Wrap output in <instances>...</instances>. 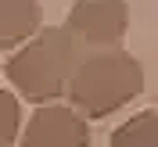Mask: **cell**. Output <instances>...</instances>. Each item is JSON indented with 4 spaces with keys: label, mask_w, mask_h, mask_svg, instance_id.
Listing matches in <instances>:
<instances>
[{
    "label": "cell",
    "mask_w": 158,
    "mask_h": 147,
    "mask_svg": "<svg viewBox=\"0 0 158 147\" xmlns=\"http://www.w3.org/2000/svg\"><path fill=\"white\" fill-rule=\"evenodd\" d=\"M43 7L40 0H0V50H11L36 36Z\"/></svg>",
    "instance_id": "5b68a950"
},
{
    "label": "cell",
    "mask_w": 158,
    "mask_h": 147,
    "mask_svg": "<svg viewBox=\"0 0 158 147\" xmlns=\"http://www.w3.org/2000/svg\"><path fill=\"white\" fill-rule=\"evenodd\" d=\"M76 58H79V47L72 32L65 25H54V29H40L36 39H29L15 58H7L4 72L25 100L43 104V100H54L65 93Z\"/></svg>",
    "instance_id": "7a4b0ae2"
},
{
    "label": "cell",
    "mask_w": 158,
    "mask_h": 147,
    "mask_svg": "<svg viewBox=\"0 0 158 147\" xmlns=\"http://www.w3.org/2000/svg\"><path fill=\"white\" fill-rule=\"evenodd\" d=\"M22 147H90L86 118L76 115L72 108L47 104L29 118L22 133Z\"/></svg>",
    "instance_id": "277c9868"
},
{
    "label": "cell",
    "mask_w": 158,
    "mask_h": 147,
    "mask_svg": "<svg viewBox=\"0 0 158 147\" xmlns=\"http://www.w3.org/2000/svg\"><path fill=\"white\" fill-rule=\"evenodd\" d=\"M111 147H158V111H140L111 133Z\"/></svg>",
    "instance_id": "8992f818"
},
{
    "label": "cell",
    "mask_w": 158,
    "mask_h": 147,
    "mask_svg": "<svg viewBox=\"0 0 158 147\" xmlns=\"http://www.w3.org/2000/svg\"><path fill=\"white\" fill-rule=\"evenodd\" d=\"M65 90H69L76 111H83L90 118H104L111 111H118L122 104H129L144 90V68L133 54L118 47L94 50L90 58L76 61Z\"/></svg>",
    "instance_id": "6da1fadb"
},
{
    "label": "cell",
    "mask_w": 158,
    "mask_h": 147,
    "mask_svg": "<svg viewBox=\"0 0 158 147\" xmlns=\"http://www.w3.org/2000/svg\"><path fill=\"white\" fill-rule=\"evenodd\" d=\"M18 122H22V108L7 90H0V147H11L18 137Z\"/></svg>",
    "instance_id": "52a82bcc"
},
{
    "label": "cell",
    "mask_w": 158,
    "mask_h": 147,
    "mask_svg": "<svg viewBox=\"0 0 158 147\" xmlns=\"http://www.w3.org/2000/svg\"><path fill=\"white\" fill-rule=\"evenodd\" d=\"M76 43H86L90 50H108L129 29L126 0H76L69 14V25Z\"/></svg>",
    "instance_id": "3957f363"
}]
</instances>
